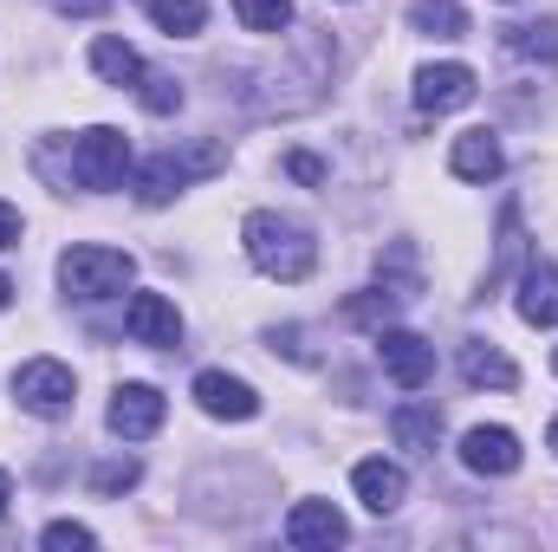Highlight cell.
I'll list each match as a JSON object with an SVG mask.
<instances>
[{"mask_svg":"<svg viewBox=\"0 0 558 552\" xmlns=\"http://www.w3.org/2000/svg\"><path fill=\"white\" fill-rule=\"evenodd\" d=\"M137 274V261L124 254V248H98V241H78V248H65L59 254V286L72 292V299H111V292H124Z\"/></svg>","mask_w":558,"mask_h":552,"instance_id":"obj_3","label":"cell"},{"mask_svg":"<svg viewBox=\"0 0 558 552\" xmlns=\"http://www.w3.org/2000/svg\"><path fill=\"white\" fill-rule=\"evenodd\" d=\"M215 169H228V149L215 137H189L175 143V149H162V156H149L137 176V202L143 208H162V202H175L189 182H202V176H215Z\"/></svg>","mask_w":558,"mask_h":552,"instance_id":"obj_2","label":"cell"},{"mask_svg":"<svg viewBox=\"0 0 558 552\" xmlns=\"http://www.w3.org/2000/svg\"><path fill=\"white\" fill-rule=\"evenodd\" d=\"M124 169H131V137H124V131L98 124V131L72 137V182H78V189H118Z\"/></svg>","mask_w":558,"mask_h":552,"instance_id":"obj_4","label":"cell"},{"mask_svg":"<svg viewBox=\"0 0 558 552\" xmlns=\"http://www.w3.org/2000/svg\"><path fill=\"white\" fill-rule=\"evenodd\" d=\"M7 305H13V279L0 274V312H7Z\"/></svg>","mask_w":558,"mask_h":552,"instance_id":"obj_30","label":"cell"},{"mask_svg":"<svg viewBox=\"0 0 558 552\" xmlns=\"http://www.w3.org/2000/svg\"><path fill=\"white\" fill-rule=\"evenodd\" d=\"M13 391H20V404L33 416H65L72 410V371H65L59 358H26L20 377H13Z\"/></svg>","mask_w":558,"mask_h":552,"instance_id":"obj_5","label":"cell"},{"mask_svg":"<svg viewBox=\"0 0 558 552\" xmlns=\"http://www.w3.org/2000/svg\"><path fill=\"white\" fill-rule=\"evenodd\" d=\"M92 488H98V494H124V488H137V461H105V468L92 475Z\"/></svg>","mask_w":558,"mask_h":552,"instance_id":"obj_25","label":"cell"},{"mask_svg":"<svg viewBox=\"0 0 558 552\" xmlns=\"http://www.w3.org/2000/svg\"><path fill=\"white\" fill-rule=\"evenodd\" d=\"M137 98L156 111V118H169V111L182 105V85H175L169 72H143V79H137Z\"/></svg>","mask_w":558,"mask_h":552,"instance_id":"obj_24","label":"cell"},{"mask_svg":"<svg viewBox=\"0 0 558 552\" xmlns=\"http://www.w3.org/2000/svg\"><path fill=\"white\" fill-rule=\"evenodd\" d=\"M553 371H558V358H553Z\"/></svg>","mask_w":558,"mask_h":552,"instance_id":"obj_33","label":"cell"},{"mask_svg":"<svg viewBox=\"0 0 558 552\" xmlns=\"http://www.w3.org/2000/svg\"><path fill=\"white\" fill-rule=\"evenodd\" d=\"M390 435H397V448H410V455H435V442H441V410H435V404H403V410L390 416Z\"/></svg>","mask_w":558,"mask_h":552,"instance_id":"obj_17","label":"cell"},{"mask_svg":"<svg viewBox=\"0 0 558 552\" xmlns=\"http://www.w3.org/2000/svg\"><path fill=\"white\" fill-rule=\"evenodd\" d=\"M351 488H357V501H364L371 514H397V507H403V494H410V475H403L397 461L371 455V461H357V468H351Z\"/></svg>","mask_w":558,"mask_h":552,"instance_id":"obj_11","label":"cell"},{"mask_svg":"<svg viewBox=\"0 0 558 552\" xmlns=\"http://www.w3.org/2000/svg\"><path fill=\"white\" fill-rule=\"evenodd\" d=\"M162 391L156 384H124L118 397H111V429L124 435V442H143V435H156L162 429Z\"/></svg>","mask_w":558,"mask_h":552,"instance_id":"obj_9","label":"cell"},{"mask_svg":"<svg viewBox=\"0 0 558 552\" xmlns=\"http://www.w3.org/2000/svg\"><path fill=\"white\" fill-rule=\"evenodd\" d=\"M241 241H247V261L267 279H286V286L312 279V267H318V241L292 215H274V208H254L247 228H241Z\"/></svg>","mask_w":558,"mask_h":552,"instance_id":"obj_1","label":"cell"},{"mask_svg":"<svg viewBox=\"0 0 558 552\" xmlns=\"http://www.w3.org/2000/svg\"><path fill=\"white\" fill-rule=\"evenodd\" d=\"M234 13H241V26H247V33H286L292 0H234Z\"/></svg>","mask_w":558,"mask_h":552,"instance_id":"obj_23","label":"cell"},{"mask_svg":"<svg viewBox=\"0 0 558 552\" xmlns=\"http://www.w3.org/2000/svg\"><path fill=\"white\" fill-rule=\"evenodd\" d=\"M520 319L539 325V332L558 325V267L553 261H526V274H520Z\"/></svg>","mask_w":558,"mask_h":552,"instance_id":"obj_13","label":"cell"},{"mask_svg":"<svg viewBox=\"0 0 558 552\" xmlns=\"http://www.w3.org/2000/svg\"><path fill=\"white\" fill-rule=\"evenodd\" d=\"M474 92H481V85H474V72H468V65H454V59H448V65H422V72H416V105H422V111H435V118H441V111L474 105Z\"/></svg>","mask_w":558,"mask_h":552,"instance_id":"obj_7","label":"cell"},{"mask_svg":"<svg viewBox=\"0 0 558 552\" xmlns=\"http://www.w3.org/2000/svg\"><path fill=\"white\" fill-rule=\"evenodd\" d=\"M92 72H98L105 85H137L143 59H137V46H124V39H98V46H92Z\"/></svg>","mask_w":558,"mask_h":552,"instance_id":"obj_19","label":"cell"},{"mask_svg":"<svg viewBox=\"0 0 558 552\" xmlns=\"http://www.w3.org/2000/svg\"><path fill=\"white\" fill-rule=\"evenodd\" d=\"M7 501H13V481H7V475H0V514H7Z\"/></svg>","mask_w":558,"mask_h":552,"instance_id":"obj_31","label":"cell"},{"mask_svg":"<svg viewBox=\"0 0 558 552\" xmlns=\"http://www.w3.org/2000/svg\"><path fill=\"white\" fill-rule=\"evenodd\" d=\"M410 26L422 39H461L468 13H461V0H410Z\"/></svg>","mask_w":558,"mask_h":552,"instance_id":"obj_18","label":"cell"},{"mask_svg":"<svg viewBox=\"0 0 558 552\" xmlns=\"http://www.w3.org/2000/svg\"><path fill=\"white\" fill-rule=\"evenodd\" d=\"M461 461H468L474 475H513V468H520V435L500 429V422H494V429L481 422V429L461 435Z\"/></svg>","mask_w":558,"mask_h":552,"instance_id":"obj_10","label":"cell"},{"mask_svg":"<svg viewBox=\"0 0 558 552\" xmlns=\"http://www.w3.org/2000/svg\"><path fill=\"white\" fill-rule=\"evenodd\" d=\"M52 552H65V547H92V527H78V520H52L46 533H39Z\"/></svg>","mask_w":558,"mask_h":552,"instance_id":"obj_26","label":"cell"},{"mask_svg":"<svg viewBox=\"0 0 558 552\" xmlns=\"http://www.w3.org/2000/svg\"><path fill=\"white\" fill-rule=\"evenodd\" d=\"M286 169H292L299 182H325V163H318V156H286Z\"/></svg>","mask_w":558,"mask_h":552,"instance_id":"obj_27","label":"cell"},{"mask_svg":"<svg viewBox=\"0 0 558 552\" xmlns=\"http://www.w3.org/2000/svg\"><path fill=\"white\" fill-rule=\"evenodd\" d=\"M448 169H454L461 182H494V176L507 169L500 137H494V131H468V137H454V149H448Z\"/></svg>","mask_w":558,"mask_h":552,"instance_id":"obj_15","label":"cell"},{"mask_svg":"<svg viewBox=\"0 0 558 552\" xmlns=\"http://www.w3.org/2000/svg\"><path fill=\"white\" fill-rule=\"evenodd\" d=\"M546 442H553V448H558V422H553V435H546Z\"/></svg>","mask_w":558,"mask_h":552,"instance_id":"obj_32","label":"cell"},{"mask_svg":"<svg viewBox=\"0 0 558 552\" xmlns=\"http://www.w3.org/2000/svg\"><path fill=\"white\" fill-rule=\"evenodd\" d=\"M507 52H520V59H558V20L507 26Z\"/></svg>","mask_w":558,"mask_h":552,"instance_id":"obj_20","label":"cell"},{"mask_svg":"<svg viewBox=\"0 0 558 552\" xmlns=\"http://www.w3.org/2000/svg\"><path fill=\"white\" fill-rule=\"evenodd\" d=\"M195 404H202L208 416H221V422H247V416H260L254 384H241V377H228V371H202V377H195Z\"/></svg>","mask_w":558,"mask_h":552,"instance_id":"obj_12","label":"cell"},{"mask_svg":"<svg viewBox=\"0 0 558 552\" xmlns=\"http://www.w3.org/2000/svg\"><path fill=\"white\" fill-rule=\"evenodd\" d=\"M149 20H156L169 39H189V33H202L208 7H202V0H149Z\"/></svg>","mask_w":558,"mask_h":552,"instance_id":"obj_21","label":"cell"},{"mask_svg":"<svg viewBox=\"0 0 558 552\" xmlns=\"http://www.w3.org/2000/svg\"><path fill=\"white\" fill-rule=\"evenodd\" d=\"M286 540H292V547H338V540H344V514H338L331 501H299V507L286 514Z\"/></svg>","mask_w":558,"mask_h":552,"instance_id":"obj_14","label":"cell"},{"mask_svg":"<svg viewBox=\"0 0 558 552\" xmlns=\"http://www.w3.org/2000/svg\"><path fill=\"white\" fill-rule=\"evenodd\" d=\"M397 305H403V299H397L390 286H384V292H351V299H344V319H351V325H377V332H384V325L397 319Z\"/></svg>","mask_w":558,"mask_h":552,"instance_id":"obj_22","label":"cell"},{"mask_svg":"<svg viewBox=\"0 0 558 552\" xmlns=\"http://www.w3.org/2000/svg\"><path fill=\"white\" fill-rule=\"evenodd\" d=\"M7 248H20V208L0 202V254H7Z\"/></svg>","mask_w":558,"mask_h":552,"instance_id":"obj_28","label":"cell"},{"mask_svg":"<svg viewBox=\"0 0 558 552\" xmlns=\"http://www.w3.org/2000/svg\"><path fill=\"white\" fill-rule=\"evenodd\" d=\"M461 377H468L474 391H513V384H520L513 358H507V351H494L487 338H468V345H461Z\"/></svg>","mask_w":558,"mask_h":552,"instance_id":"obj_16","label":"cell"},{"mask_svg":"<svg viewBox=\"0 0 558 552\" xmlns=\"http://www.w3.org/2000/svg\"><path fill=\"white\" fill-rule=\"evenodd\" d=\"M52 7H59V13H105L111 0H52Z\"/></svg>","mask_w":558,"mask_h":552,"instance_id":"obj_29","label":"cell"},{"mask_svg":"<svg viewBox=\"0 0 558 552\" xmlns=\"http://www.w3.org/2000/svg\"><path fill=\"white\" fill-rule=\"evenodd\" d=\"M124 332L137 338V345H182V312L162 299V292H137L131 305H124Z\"/></svg>","mask_w":558,"mask_h":552,"instance_id":"obj_8","label":"cell"},{"mask_svg":"<svg viewBox=\"0 0 558 552\" xmlns=\"http://www.w3.org/2000/svg\"><path fill=\"white\" fill-rule=\"evenodd\" d=\"M377 364H384L403 391H422V384L435 377V345H428V338H416V332L384 325V332H377Z\"/></svg>","mask_w":558,"mask_h":552,"instance_id":"obj_6","label":"cell"}]
</instances>
